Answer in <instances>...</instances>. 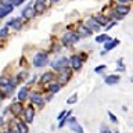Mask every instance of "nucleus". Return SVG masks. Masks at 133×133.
<instances>
[{
  "label": "nucleus",
  "instance_id": "obj_25",
  "mask_svg": "<svg viewBox=\"0 0 133 133\" xmlns=\"http://www.w3.org/2000/svg\"><path fill=\"white\" fill-rule=\"evenodd\" d=\"M108 40H111V39H110V36H107V35H98L96 37V42H97V43H105Z\"/></svg>",
  "mask_w": 133,
  "mask_h": 133
},
{
  "label": "nucleus",
  "instance_id": "obj_40",
  "mask_svg": "<svg viewBox=\"0 0 133 133\" xmlns=\"http://www.w3.org/2000/svg\"><path fill=\"white\" fill-rule=\"evenodd\" d=\"M39 2H44V0H39Z\"/></svg>",
  "mask_w": 133,
  "mask_h": 133
},
{
  "label": "nucleus",
  "instance_id": "obj_14",
  "mask_svg": "<svg viewBox=\"0 0 133 133\" xmlns=\"http://www.w3.org/2000/svg\"><path fill=\"white\" fill-rule=\"evenodd\" d=\"M10 108H11L12 114L18 115V114H21V111H22V104H21V101L19 103H14V104H11Z\"/></svg>",
  "mask_w": 133,
  "mask_h": 133
},
{
  "label": "nucleus",
  "instance_id": "obj_29",
  "mask_svg": "<svg viewBox=\"0 0 133 133\" xmlns=\"http://www.w3.org/2000/svg\"><path fill=\"white\" fill-rule=\"evenodd\" d=\"M108 116H110V119H111V122H112V123H118V118H116V116L112 114L111 111H108Z\"/></svg>",
  "mask_w": 133,
  "mask_h": 133
},
{
  "label": "nucleus",
  "instance_id": "obj_30",
  "mask_svg": "<svg viewBox=\"0 0 133 133\" xmlns=\"http://www.w3.org/2000/svg\"><path fill=\"white\" fill-rule=\"evenodd\" d=\"M105 68H107V65H104V64H101V65L96 66V69H94V71H96V72H97V74H101V72H103V71L105 69Z\"/></svg>",
  "mask_w": 133,
  "mask_h": 133
},
{
  "label": "nucleus",
  "instance_id": "obj_39",
  "mask_svg": "<svg viewBox=\"0 0 133 133\" xmlns=\"http://www.w3.org/2000/svg\"><path fill=\"white\" fill-rule=\"evenodd\" d=\"M50 2H54V3H56V2H58V0H50Z\"/></svg>",
  "mask_w": 133,
  "mask_h": 133
},
{
  "label": "nucleus",
  "instance_id": "obj_13",
  "mask_svg": "<svg viewBox=\"0 0 133 133\" xmlns=\"http://www.w3.org/2000/svg\"><path fill=\"white\" fill-rule=\"evenodd\" d=\"M31 101L32 103H35V104H37V105H43V97H42L40 94H37V93H33V94H31Z\"/></svg>",
  "mask_w": 133,
  "mask_h": 133
},
{
  "label": "nucleus",
  "instance_id": "obj_11",
  "mask_svg": "<svg viewBox=\"0 0 133 133\" xmlns=\"http://www.w3.org/2000/svg\"><path fill=\"white\" fill-rule=\"evenodd\" d=\"M33 118H35V111H33V108H26V110H25V121H26V123L33 122Z\"/></svg>",
  "mask_w": 133,
  "mask_h": 133
},
{
  "label": "nucleus",
  "instance_id": "obj_21",
  "mask_svg": "<svg viewBox=\"0 0 133 133\" xmlns=\"http://www.w3.org/2000/svg\"><path fill=\"white\" fill-rule=\"evenodd\" d=\"M17 129H18L19 133H28V126L25 122H18L17 123Z\"/></svg>",
  "mask_w": 133,
  "mask_h": 133
},
{
  "label": "nucleus",
  "instance_id": "obj_6",
  "mask_svg": "<svg viewBox=\"0 0 133 133\" xmlns=\"http://www.w3.org/2000/svg\"><path fill=\"white\" fill-rule=\"evenodd\" d=\"M69 62H71V66H72V68L74 69H81L82 68V58L81 57H79V56H72V57H71L69 58Z\"/></svg>",
  "mask_w": 133,
  "mask_h": 133
},
{
  "label": "nucleus",
  "instance_id": "obj_4",
  "mask_svg": "<svg viewBox=\"0 0 133 133\" xmlns=\"http://www.w3.org/2000/svg\"><path fill=\"white\" fill-rule=\"evenodd\" d=\"M79 39H81V36H79L78 33L68 31V32L64 33V36H62V44H65V46L74 44V43H76V42H79Z\"/></svg>",
  "mask_w": 133,
  "mask_h": 133
},
{
  "label": "nucleus",
  "instance_id": "obj_16",
  "mask_svg": "<svg viewBox=\"0 0 133 133\" xmlns=\"http://www.w3.org/2000/svg\"><path fill=\"white\" fill-rule=\"evenodd\" d=\"M12 10H14V7H4L0 4V18H3V17H6L7 14H10Z\"/></svg>",
  "mask_w": 133,
  "mask_h": 133
},
{
  "label": "nucleus",
  "instance_id": "obj_27",
  "mask_svg": "<svg viewBox=\"0 0 133 133\" xmlns=\"http://www.w3.org/2000/svg\"><path fill=\"white\" fill-rule=\"evenodd\" d=\"M0 4L4 7H14V4H12L11 0H0Z\"/></svg>",
  "mask_w": 133,
  "mask_h": 133
},
{
  "label": "nucleus",
  "instance_id": "obj_7",
  "mask_svg": "<svg viewBox=\"0 0 133 133\" xmlns=\"http://www.w3.org/2000/svg\"><path fill=\"white\" fill-rule=\"evenodd\" d=\"M119 81H121L119 75H107V76H104V82L107 85H116V83H119Z\"/></svg>",
  "mask_w": 133,
  "mask_h": 133
},
{
  "label": "nucleus",
  "instance_id": "obj_33",
  "mask_svg": "<svg viewBox=\"0 0 133 133\" xmlns=\"http://www.w3.org/2000/svg\"><path fill=\"white\" fill-rule=\"evenodd\" d=\"M100 133H112V132H111L110 129H108V128L105 126V125H103V126L100 128Z\"/></svg>",
  "mask_w": 133,
  "mask_h": 133
},
{
  "label": "nucleus",
  "instance_id": "obj_31",
  "mask_svg": "<svg viewBox=\"0 0 133 133\" xmlns=\"http://www.w3.org/2000/svg\"><path fill=\"white\" fill-rule=\"evenodd\" d=\"M116 71H119V72L121 71H122V72L125 71V64L122 62V60H118V68H116Z\"/></svg>",
  "mask_w": 133,
  "mask_h": 133
},
{
  "label": "nucleus",
  "instance_id": "obj_35",
  "mask_svg": "<svg viewBox=\"0 0 133 133\" xmlns=\"http://www.w3.org/2000/svg\"><path fill=\"white\" fill-rule=\"evenodd\" d=\"M118 2H119L121 4H125V3H128V2H130V0H118Z\"/></svg>",
  "mask_w": 133,
  "mask_h": 133
},
{
  "label": "nucleus",
  "instance_id": "obj_36",
  "mask_svg": "<svg viewBox=\"0 0 133 133\" xmlns=\"http://www.w3.org/2000/svg\"><path fill=\"white\" fill-rule=\"evenodd\" d=\"M114 25H115V22H112L111 25H107V31H108V29H111L112 26H114Z\"/></svg>",
  "mask_w": 133,
  "mask_h": 133
},
{
  "label": "nucleus",
  "instance_id": "obj_26",
  "mask_svg": "<svg viewBox=\"0 0 133 133\" xmlns=\"http://www.w3.org/2000/svg\"><path fill=\"white\" fill-rule=\"evenodd\" d=\"M49 90L51 91V93H58V91H60V85H58V83H51L49 87Z\"/></svg>",
  "mask_w": 133,
  "mask_h": 133
},
{
  "label": "nucleus",
  "instance_id": "obj_10",
  "mask_svg": "<svg viewBox=\"0 0 133 133\" xmlns=\"http://www.w3.org/2000/svg\"><path fill=\"white\" fill-rule=\"evenodd\" d=\"M118 44H119V40H118V39L108 40V42H105V44H104V50H105V51H108V50H112V49H115Z\"/></svg>",
  "mask_w": 133,
  "mask_h": 133
},
{
  "label": "nucleus",
  "instance_id": "obj_32",
  "mask_svg": "<svg viewBox=\"0 0 133 133\" xmlns=\"http://www.w3.org/2000/svg\"><path fill=\"white\" fill-rule=\"evenodd\" d=\"M7 33H8V26H4L2 31H0V37H4V36H7Z\"/></svg>",
  "mask_w": 133,
  "mask_h": 133
},
{
  "label": "nucleus",
  "instance_id": "obj_18",
  "mask_svg": "<svg viewBox=\"0 0 133 133\" xmlns=\"http://www.w3.org/2000/svg\"><path fill=\"white\" fill-rule=\"evenodd\" d=\"M26 97H28V87H22L18 91V100L19 101H24V100H26Z\"/></svg>",
  "mask_w": 133,
  "mask_h": 133
},
{
  "label": "nucleus",
  "instance_id": "obj_23",
  "mask_svg": "<svg viewBox=\"0 0 133 133\" xmlns=\"http://www.w3.org/2000/svg\"><path fill=\"white\" fill-rule=\"evenodd\" d=\"M94 19H96V22H97L100 26H103V25H105L108 22V19L105 18V17H103V15H97V17H94Z\"/></svg>",
  "mask_w": 133,
  "mask_h": 133
},
{
  "label": "nucleus",
  "instance_id": "obj_28",
  "mask_svg": "<svg viewBox=\"0 0 133 133\" xmlns=\"http://www.w3.org/2000/svg\"><path fill=\"white\" fill-rule=\"evenodd\" d=\"M76 98H78V94H76V93H74L68 100H66V103H68V104H75V103H76Z\"/></svg>",
  "mask_w": 133,
  "mask_h": 133
},
{
  "label": "nucleus",
  "instance_id": "obj_24",
  "mask_svg": "<svg viewBox=\"0 0 133 133\" xmlns=\"http://www.w3.org/2000/svg\"><path fill=\"white\" fill-rule=\"evenodd\" d=\"M21 26H22V17H21V18H14V22H12L11 28H14V29H19Z\"/></svg>",
  "mask_w": 133,
  "mask_h": 133
},
{
  "label": "nucleus",
  "instance_id": "obj_8",
  "mask_svg": "<svg viewBox=\"0 0 133 133\" xmlns=\"http://www.w3.org/2000/svg\"><path fill=\"white\" fill-rule=\"evenodd\" d=\"M129 11H130V8H129L128 6H125V4H119V6H116V8H115V12L121 17L126 15Z\"/></svg>",
  "mask_w": 133,
  "mask_h": 133
},
{
  "label": "nucleus",
  "instance_id": "obj_2",
  "mask_svg": "<svg viewBox=\"0 0 133 133\" xmlns=\"http://www.w3.org/2000/svg\"><path fill=\"white\" fill-rule=\"evenodd\" d=\"M14 86H15V82H11L7 78H0V90L4 94H11L14 91Z\"/></svg>",
  "mask_w": 133,
  "mask_h": 133
},
{
  "label": "nucleus",
  "instance_id": "obj_15",
  "mask_svg": "<svg viewBox=\"0 0 133 133\" xmlns=\"http://www.w3.org/2000/svg\"><path fill=\"white\" fill-rule=\"evenodd\" d=\"M78 33H82L83 36H90V35H91V31L86 26V25H79V28H78Z\"/></svg>",
  "mask_w": 133,
  "mask_h": 133
},
{
  "label": "nucleus",
  "instance_id": "obj_37",
  "mask_svg": "<svg viewBox=\"0 0 133 133\" xmlns=\"http://www.w3.org/2000/svg\"><path fill=\"white\" fill-rule=\"evenodd\" d=\"M2 125H3V118L0 116V126H2Z\"/></svg>",
  "mask_w": 133,
  "mask_h": 133
},
{
  "label": "nucleus",
  "instance_id": "obj_1",
  "mask_svg": "<svg viewBox=\"0 0 133 133\" xmlns=\"http://www.w3.org/2000/svg\"><path fill=\"white\" fill-rule=\"evenodd\" d=\"M68 65H69V58H66V57H58L57 60H54L51 62V68L56 69L57 72H60L62 69H66Z\"/></svg>",
  "mask_w": 133,
  "mask_h": 133
},
{
  "label": "nucleus",
  "instance_id": "obj_41",
  "mask_svg": "<svg viewBox=\"0 0 133 133\" xmlns=\"http://www.w3.org/2000/svg\"><path fill=\"white\" fill-rule=\"evenodd\" d=\"M114 133H119V132H114Z\"/></svg>",
  "mask_w": 133,
  "mask_h": 133
},
{
  "label": "nucleus",
  "instance_id": "obj_34",
  "mask_svg": "<svg viewBox=\"0 0 133 133\" xmlns=\"http://www.w3.org/2000/svg\"><path fill=\"white\" fill-rule=\"evenodd\" d=\"M65 114H66V111H61V112H60V115H58V121H60V119L62 118V116L65 115Z\"/></svg>",
  "mask_w": 133,
  "mask_h": 133
},
{
  "label": "nucleus",
  "instance_id": "obj_3",
  "mask_svg": "<svg viewBox=\"0 0 133 133\" xmlns=\"http://www.w3.org/2000/svg\"><path fill=\"white\" fill-rule=\"evenodd\" d=\"M33 66H36V68H42V66H44L46 64L49 62V57L46 53H37L33 56Z\"/></svg>",
  "mask_w": 133,
  "mask_h": 133
},
{
  "label": "nucleus",
  "instance_id": "obj_38",
  "mask_svg": "<svg viewBox=\"0 0 133 133\" xmlns=\"http://www.w3.org/2000/svg\"><path fill=\"white\" fill-rule=\"evenodd\" d=\"M24 2H26V0H19V2H18V6H19L21 3H24Z\"/></svg>",
  "mask_w": 133,
  "mask_h": 133
},
{
  "label": "nucleus",
  "instance_id": "obj_22",
  "mask_svg": "<svg viewBox=\"0 0 133 133\" xmlns=\"http://www.w3.org/2000/svg\"><path fill=\"white\" fill-rule=\"evenodd\" d=\"M71 114H72V111H66V115H64L62 118L60 119V123H58V128H62L64 125L66 123V121H68V118L71 116Z\"/></svg>",
  "mask_w": 133,
  "mask_h": 133
},
{
  "label": "nucleus",
  "instance_id": "obj_5",
  "mask_svg": "<svg viewBox=\"0 0 133 133\" xmlns=\"http://www.w3.org/2000/svg\"><path fill=\"white\" fill-rule=\"evenodd\" d=\"M66 125L69 126V129L75 133H85V130H83V128L81 126V123H78L76 118H74V116H71V118H68V121H66Z\"/></svg>",
  "mask_w": 133,
  "mask_h": 133
},
{
  "label": "nucleus",
  "instance_id": "obj_17",
  "mask_svg": "<svg viewBox=\"0 0 133 133\" xmlns=\"http://www.w3.org/2000/svg\"><path fill=\"white\" fill-rule=\"evenodd\" d=\"M44 8H46L44 2H39V0H37V2L35 3V6H33V10H35L36 12H43Z\"/></svg>",
  "mask_w": 133,
  "mask_h": 133
},
{
  "label": "nucleus",
  "instance_id": "obj_20",
  "mask_svg": "<svg viewBox=\"0 0 133 133\" xmlns=\"http://www.w3.org/2000/svg\"><path fill=\"white\" fill-rule=\"evenodd\" d=\"M53 78H54L53 72H46V74L42 75V79H40V81L43 82V83H49V82L53 81Z\"/></svg>",
  "mask_w": 133,
  "mask_h": 133
},
{
  "label": "nucleus",
  "instance_id": "obj_19",
  "mask_svg": "<svg viewBox=\"0 0 133 133\" xmlns=\"http://www.w3.org/2000/svg\"><path fill=\"white\" fill-rule=\"evenodd\" d=\"M60 81L61 82H66L69 79V76H71V74H69V71H66V69H62V71H60Z\"/></svg>",
  "mask_w": 133,
  "mask_h": 133
},
{
  "label": "nucleus",
  "instance_id": "obj_9",
  "mask_svg": "<svg viewBox=\"0 0 133 133\" xmlns=\"http://www.w3.org/2000/svg\"><path fill=\"white\" fill-rule=\"evenodd\" d=\"M86 26L89 28L90 31H100V28H101L97 22H96V19H94V18H89V19H87Z\"/></svg>",
  "mask_w": 133,
  "mask_h": 133
},
{
  "label": "nucleus",
  "instance_id": "obj_12",
  "mask_svg": "<svg viewBox=\"0 0 133 133\" xmlns=\"http://www.w3.org/2000/svg\"><path fill=\"white\" fill-rule=\"evenodd\" d=\"M33 15H35V10H33V7L28 6L26 8H24V10H22V17H24V18L29 19V18H32Z\"/></svg>",
  "mask_w": 133,
  "mask_h": 133
}]
</instances>
